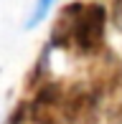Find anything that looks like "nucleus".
<instances>
[{"instance_id":"nucleus-1","label":"nucleus","mask_w":122,"mask_h":124,"mask_svg":"<svg viewBox=\"0 0 122 124\" xmlns=\"http://www.w3.org/2000/svg\"><path fill=\"white\" fill-rule=\"evenodd\" d=\"M104 13L102 5L71 3L59 15L51 33V43L56 48H74L84 56H92L104 43Z\"/></svg>"},{"instance_id":"nucleus-2","label":"nucleus","mask_w":122,"mask_h":124,"mask_svg":"<svg viewBox=\"0 0 122 124\" xmlns=\"http://www.w3.org/2000/svg\"><path fill=\"white\" fill-rule=\"evenodd\" d=\"M61 111H64V124H97V94L87 86L64 91Z\"/></svg>"},{"instance_id":"nucleus-3","label":"nucleus","mask_w":122,"mask_h":124,"mask_svg":"<svg viewBox=\"0 0 122 124\" xmlns=\"http://www.w3.org/2000/svg\"><path fill=\"white\" fill-rule=\"evenodd\" d=\"M61 101H64V91H61L56 84L41 86L38 96L31 104V119L36 124H61L64 122Z\"/></svg>"},{"instance_id":"nucleus-4","label":"nucleus","mask_w":122,"mask_h":124,"mask_svg":"<svg viewBox=\"0 0 122 124\" xmlns=\"http://www.w3.org/2000/svg\"><path fill=\"white\" fill-rule=\"evenodd\" d=\"M53 3L56 0H36V5H33V10H31V18H28V28H33V25H38L43 18L48 15V10L53 8Z\"/></svg>"},{"instance_id":"nucleus-5","label":"nucleus","mask_w":122,"mask_h":124,"mask_svg":"<svg viewBox=\"0 0 122 124\" xmlns=\"http://www.w3.org/2000/svg\"><path fill=\"white\" fill-rule=\"evenodd\" d=\"M107 119H109V124H122V101L109 109V116H107Z\"/></svg>"},{"instance_id":"nucleus-6","label":"nucleus","mask_w":122,"mask_h":124,"mask_svg":"<svg viewBox=\"0 0 122 124\" xmlns=\"http://www.w3.org/2000/svg\"><path fill=\"white\" fill-rule=\"evenodd\" d=\"M114 25L122 31V0H117V3H114Z\"/></svg>"}]
</instances>
